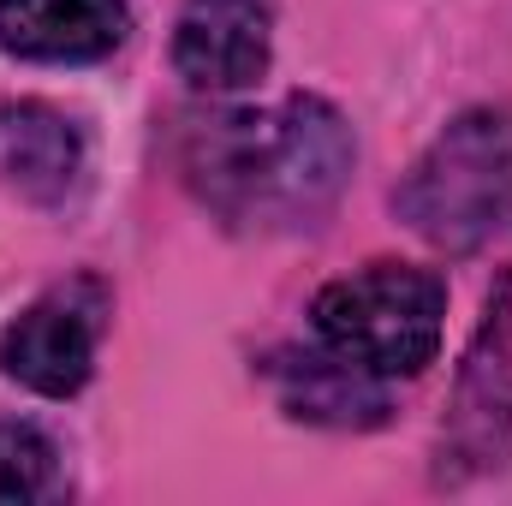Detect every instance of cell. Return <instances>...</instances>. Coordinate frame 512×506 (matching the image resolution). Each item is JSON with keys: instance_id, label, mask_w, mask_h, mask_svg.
Returning a JSON list of instances; mask_svg holds the SVG:
<instances>
[{"instance_id": "cell-1", "label": "cell", "mask_w": 512, "mask_h": 506, "mask_svg": "<svg viewBox=\"0 0 512 506\" xmlns=\"http://www.w3.org/2000/svg\"><path fill=\"white\" fill-rule=\"evenodd\" d=\"M352 126L322 96H286L280 108L221 114L191 131L185 173L203 203L251 233L316 227L352 179Z\"/></svg>"}, {"instance_id": "cell-2", "label": "cell", "mask_w": 512, "mask_h": 506, "mask_svg": "<svg viewBox=\"0 0 512 506\" xmlns=\"http://www.w3.org/2000/svg\"><path fill=\"white\" fill-rule=\"evenodd\" d=\"M399 221L447 256L483 251L512 233V114L471 108L411 161L393 191Z\"/></svg>"}, {"instance_id": "cell-3", "label": "cell", "mask_w": 512, "mask_h": 506, "mask_svg": "<svg viewBox=\"0 0 512 506\" xmlns=\"http://www.w3.org/2000/svg\"><path fill=\"white\" fill-rule=\"evenodd\" d=\"M441 316H447V286L429 268H405V262H376L364 274H346L322 286L310 304L316 340L376 381L423 376L441 352Z\"/></svg>"}, {"instance_id": "cell-4", "label": "cell", "mask_w": 512, "mask_h": 506, "mask_svg": "<svg viewBox=\"0 0 512 506\" xmlns=\"http://www.w3.org/2000/svg\"><path fill=\"white\" fill-rule=\"evenodd\" d=\"M102 322H108V286L102 280L78 274V280L42 292L30 310H18L0 328V376H12L18 387H30L42 399H72L96 370Z\"/></svg>"}, {"instance_id": "cell-5", "label": "cell", "mask_w": 512, "mask_h": 506, "mask_svg": "<svg viewBox=\"0 0 512 506\" xmlns=\"http://www.w3.org/2000/svg\"><path fill=\"white\" fill-rule=\"evenodd\" d=\"M512 292L501 286L489 298V316L465 352V370H459V393H453V411H447V435H441V459L453 453V477L459 465H501L512 447Z\"/></svg>"}, {"instance_id": "cell-6", "label": "cell", "mask_w": 512, "mask_h": 506, "mask_svg": "<svg viewBox=\"0 0 512 506\" xmlns=\"http://www.w3.org/2000/svg\"><path fill=\"white\" fill-rule=\"evenodd\" d=\"M274 54L268 0H185L173 24V66L191 90L233 96L251 90Z\"/></svg>"}, {"instance_id": "cell-7", "label": "cell", "mask_w": 512, "mask_h": 506, "mask_svg": "<svg viewBox=\"0 0 512 506\" xmlns=\"http://www.w3.org/2000/svg\"><path fill=\"white\" fill-rule=\"evenodd\" d=\"M0 185L24 203L60 209L84 185V137L48 102H0Z\"/></svg>"}, {"instance_id": "cell-8", "label": "cell", "mask_w": 512, "mask_h": 506, "mask_svg": "<svg viewBox=\"0 0 512 506\" xmlns=\"http://www.w3.org/2000/svg\"><path fill=\"white\" fill-rule=\"evenodd\" d=\"M131 30L126 0H0V48L18 60H108Z\"/></svg>"}, {"instance_id": "cell-9", "label": "cell", "mask_w": 512, "mask_h": 506, "mask_svg": "<svg viewBox=\"0 0 512 506\" xmlns=\"http://www.w3.org/2000/svg\"><path fill=\"white\" fill-rule=\"evenodd\" d=\"M274 393L286 405V417L298 423H328V429H364V423H382L387 399L382 381L358 364H346L340 352H292V358H274Z\"/></svg>"}, {"instance_id": "cell-10", "label": "cell", "mask_w": 512, "mask_h": 506, "mask_svg": "<svg viewBox=\"0 0 512 506\" xmlns=\"http://www.w3.org/2000/svg\"><path fill=\"white\" fill-rule=\"evenodd\" d=\"M60 489V447L36 423H0V501H48Z\"/></svg>"}]
</instances>
